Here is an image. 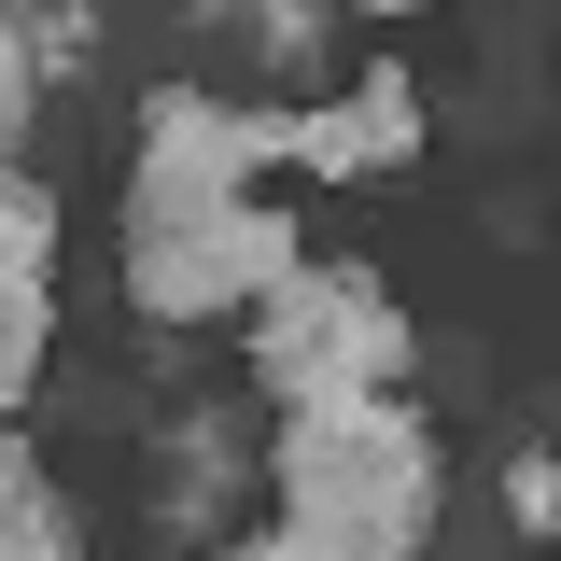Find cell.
<instances>
[{"label":"cell","instance_id":"3957f363","mask_svg":"<svg viewBox=\"0 0 561 561\" xmlns=\"http://www.w3.org/2000/svg\"><path fill=\"white\" fill-rule=\"evenodd\" d=\"M280 267H309V253H295V225L253 210V197L183 210V225H127V295H140V323H210V309L267 295Z\"/></svg>","mask_w":561,"mask_h":561},{"label":"cell","instance_id":"30bf717a","mask_svg":"<svg viewBox=\"0 0 561 561\" xmlns=\"http://www.w3.org/2000/svg\"><path fill=\"white\" fill-rule=\"evenodd\" d=\"M43 337H57V309H43V280H0V408L43 379Z\"/></svg>","mask_w":561,"mask_h":561},{"label":"cell","instance_id":"8fae6325","mask_svg":"<svg viewBox=\"0 0 561 561\" xmlns=\"http://www.w3.org/2000/svg\"><path fill=\"white\" fill-rule=\"evenodd\" d=\"M28 99H43V43H28V0H0V154L28 140Z\"/></svg>","mask_w":561,"mask_h":561},{"label":"cell","instance_id":"277c9868","mask_svg":"<svg viewBox=\"0 0 561 561\" xmlns=\"http://www.w3.org/2000/svg\"><path fill=\"white\" fill-rule=\"evenodd\" d=\"M253 169H280V113H225V99H197V84H154V99H140V183H127V225L225 210V197H253Z\"/></svg>","mask_w":561,"mask_h":561},{"label":"cell","instance_id":"7a4b0ae2","mask_svg":"<svg viewBox=\"0 0 561 561\" xmlns=\"http://www.w3.org/2000/svg\"><path fill=\"white\" fill-rule=\"evenodd\" d=\"M253 379H267L280 408L408 379V309H393L365 267H280L267 295H253Z\"/></svg>","mask_w":561,"mask_h":561},{"label":"cell","instance_id":"8992f818","mask_svg":"<svg viewBox=\"0 0 561 561\" xmlns=\"http://www.w3.org/2000/svg\"><path fill=\"white\" fill-rule=\"evenodd\" d=\"M0 561H70V505L28 463V435H0Z\"/></svg>","mask_w":561,"mask_h":561},{"label":"cell","instance_id":"4fadbf2b","mask_svg":"<svg viewBox=\"0 0 561 561\" xmlns=\"http://www.w3.org/2000/svg\"><path fill=\"white\" fill-rule=\"evenodd\" d=\"M505 505H519V534H561V463H548V449L505 463Z\"/></svg>","mask_w":561,"mask_h":561},{"label":"cell","instance_id":"ba28073f","mask_svg":"<svg viewBox=\"0 0 561 561\" xmlns=\"http://www.w3.org/2000/svg\"><path fill=\"white\" fill-rule=\"evenodd\" d=\"M57 267V197L28 169H0V280H43Z\"/></svg>","mask_w":561,"mask_h":561},{"label":"cell","instance_id":"5b68a950","mask_svg":"<svg viewBox=\"0 0 561 561\" xmlns=\"http://www.w3.org/2000/svg\"><path fill=\"white\" fill-rule=\"evenodd\" d=\"M280 154H295V169H337V183H379V169L421 154V84L379 57L337 113H280Z\"/></svg>","mask_w":561,"mask_h":561},{"label":"cell","instance_id":"5bb4252c","mask_svg":"<svg viewBox=\"0 0 561 561\" xmlns=\"http://www.w3.org/2000/svg\"><path fill=\"white\" fill-rule=\"evenodd\" d=\"M365 14H421V0H365Z\"/></svg>","mask_w":561,"mask_h":561},{"label":"cell","instance_id":"7c38bea8","mask_svg":"<svg viewBox=\"0 0 561 561\" xmlns=\"http://www.w3.org/2000/svg\"><path fill=\"white\" fill-rule=\"evenodd\" d=\"M28 43H43V70H84L99 57V0H28Z\"/></svg>","mask_w":561,"mask_h":561},{"label":"cell","instance_id":"6da1fadb","mask_svg":"<svg viewBox=\"0 0 561 561\" xmlns=\"http://www.w3.org/2000/svg\"><path fill=\"white\" fill-rule=\"evenodd\" d=\"M421 534H435V435L408 421L393 379L280 408V561H393Z\"/></svg>","mask_w":561,"mask_h":561},{"label":"cell","instance_id":"9c48e42d","mask_svg":"<svg viewBox=\"0 0 561 561\" xmlns=\"http://www.w3.org/2000/svg\"><path fill=\"white\" fill-rule=\"evenodd\" d=\"M197 14H225V28H253V57H323V0H197Z\"/></svg>","mask_w":561,"mask_h":561},{"label":"cell","instance_id":"52a82bcc","mask_svg":"<svg viewBox=\"0 0 561 561\" xmlns=\"http://www.w3.org/2000/svg\"><path fill=\"white\" fill-rule=\"evenodd\" d=\"M225 491H239V421L197 408V421H183V505H169V519H183V534H210V519H225Z\"/></svg>","mask_w":561,"mask_h":561}]
</instances>
